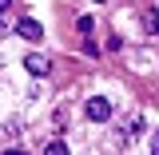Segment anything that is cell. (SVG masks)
Instances as JSON below:
<instances>
[{
    "mask_svg": "<svg viewBox=\"0 0 159 155\" xmlns=\"http://www.w3.org/2000/svg\"><path fill=\"white\" fill-rule=\"evenodd\" d=\"M84 116L92 119V123H103V119L111 116V103H107V99H103V96H92V99H88V103H84Z\"/></svg>",
    "mask_w": 159,
    "mask_h": 155,
    "instance_id": "obj_1",
    "label": "cell"
},
{
    "mask_svg": "<svg viewBox=\"0 0 159 155\" xmlns=\"http://www.w3.org/2000/svg\"><path fill=\"white\" fill-rule=\"evenodd\" d=\"M24 68H28L32 76H48V72H52V60L44 56V52H28V56H24Z\"/></svg>",
    "mask_w": 159,
    "mask_h": 155,
    "instance_id": "obj_2",
    "label": "cell"
},
{
    "mask_svg": "<svg viewBox=\"0 0 159 155\" xmlns=\"http://www.w3.org/2000/svg\"><path fill=\"white\" fill-rule=\"evenodd\" d=\"M16 36H24V40L36 44V40L44 36V28H40V20H20V24H16Z\"/></svg>",
    "mask_w": 159,
    "mask_h": 155,
    "instance_id": "obj_3",
    "label": "cell"
},
{
    "mask_svg": "<svg viewBox=\"0 0 159 155\" xmlns=\"http://www.w3.org/2000/svg\"><path fill=\"white\" fill-rule=\"evenodd\" d=\"M143 28L159 36V12H155V8H151V12H143Z\"/></svg>",
    "mask_w": 159,
    "mask_h": 155,
    "instance_id": "obj_4",
    "label": "cell"
},
{
    "mask_svg": "<svg viewBox=\"0 0 159 155\" xmlns=\"http://www.w3.org/2000/svg\"><path fill=\"white\" fill-rule=\"evenodd\" d=\"M44 151L48 155H68V143L64 139H52V143H44Z\"/></svg>",
    "mask_w": 159,
    "mask_h": 155,
    "instance_id": "obj_5",
    "label": "cell"
},
{
    "mask_svg": "<svg viewBox=\"0 0 159 155\" xmlns=\"http://www.w3.org/2000/svg\"><path fill=\"white\" fill-rule=\"evenodd\" d=\"M76 28H80V32H84V36H88V32L96 28V20H92V16H80V20H76Z\"/></svg>",
    "mask_w": 159,
    "mask_h": 155,
    "instance_id": "obj_6",
    "label": "cell"
},
{
    "mask_svg": "<svg viewBox=\"0 0 159 155\" xmlns=\"http://www.w3.org/2000/svg\"><path fill=\"white\" fill-rule=\"evenodd\" d=\"M151 147H155V151H159V131H155V135H151Z\"/></svg>",
    "mask_w": 159,
    "mask_h": 155,
    "instance_id": "obj_7",
    "label": "cell"
},
{
    "mask_svg": "<svg viewBox=\"0 0 159 155\" xmlns=\"http://www.w3.org/2000/svg\"><path fill=\"white\" fill-rule=\"evenodd\" d=\"M8 4H12V0H0V12H8Z\"/></svg>",
    "mask_w": 159,
    "mask_h": 155,
    "instance_id": "obj_8",
    "label": "cell"
}]
</instances>
